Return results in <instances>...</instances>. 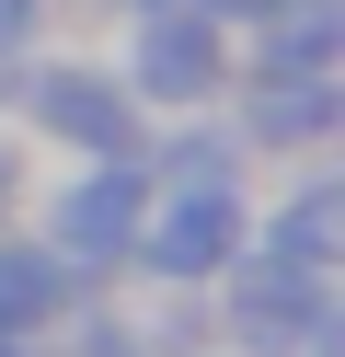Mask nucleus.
<instances>
[{
    "label": "nucleus",
    "mask_w": 345,
    "mask_h": 357,
    "mask_svg": "<svg viewBox=\"0 0 345 357\" xmlns=\"http://www.w3.org/2000/svg\"><path fill=\"white\" fill-rule=\"evenodd\" d=\"M35 24H46V0H0V58H12V47H35Z\"/></svg>",
    "instance_id": "9"
},
{
    "label": "nucleus",
    "mask_w": 345,
    "mask_h": 357,
    "mask_svg": "<svg viewBox=\"0 0 345 357\" xmlns=\"http://www.w3.org/2000/svg\"><path fill=\"white\" fill-rule=\"evenodd\" d=\"M0 93L35 116V139L81 150V162H138V93L104 70V58H35V70L0 81Z\"/></svg>",
    "instance_id": "2"
},
{
    "label": "nucleus",
    "mask_w": 345,
    "mask_h": 357,
    "mask_svg": "<svg viewBox=\"0 0 345 357\" xmlns=\"http://www.w3.org/2000/svg\"><path fill=\"white\" fill-rule=\"evenodd\" d=\"M334 116H345L334 70H311V81H253V93L230 104V139H242V150H322Z\"/></svg>",
    "instance_id": "5"
},
{
    "label": "nucleus",
    "mask_w": 345,
    "mask_h": 357,
    "mask_svg": "<svg viewBox=\"0 0 345 357\" xmlns=\"http://www.w3.org/2000/svg\"><path fill=\"white\" fill-rule=\"evenodd\" d=\"M334 208H345V196H334V173H311V185H299L276 219H253V254H265V265H288V277H322V265H334Z\"/></svg>",
    "instance_id": "6"
},
{
    "label": "nucleus",
    "mask_w": 345,
    "mask_h": 357,
    "mask_svg": "<svg viewBox=\"0 0 345 357\" xmlns=\"http://www.w3.org/2000/svg\"><path fill=\"white\" fill-rule=\"evenodd\" d=\"M242 162H253V150L230 139V116L196 104V116H161V173H150V185H242Z\"/></svg>",
    "instance_id": "7"
},
{
    "label": "nucleus",
    "mask_w": 345,
    "mask_h": 357,
    "mask_svg": "<svg viewBox=\"0 0 345 357\" xmlns=\"http://www.w3.org/2000/svg\"><path fill=\"white\" fill-rule=\"evenodd\" d=\"M115 81L138 93V116H196V104H219L230 81V24H207L196 0H150V12H127V58H115Z\"/></svg>",
    "instance_id": "1"
},
{
    "label": "nucleus",
    "mask_w": 345,
    "mask_h": 357,
    "mask_svg": "<svg viewBox=\"0 0 345 357\" xmlns=\"http://www.w3.org/2000/svg\"><path fill=\"white\" fill-rule=\"evenodd\" d=\"M0 81H12V58H0Z\"/></svg>",
    "instance_id": "14"
},
{
    "label": "nucleus",
    "mask_w": 345,
    "mask_h": 357,
    "mask_svg": "<svg viewBox=\"0 0 345 357\" xmlns=\"http://www.w3.org/2000/svg\"><path fill=\"white\" fill-rule=\"evenodd\" d=\"M242 242H253V208H242V185H150V219H138V277H161V288H207V277H230L242 265Z\"/></svg>",
    "instance_id": "3"
},
{
    "label": "nucleus",
    "mask_w": 345,
    "mask_h": 357,
    "mask_svg": "<svg viewBox=\"0 0 345 357\" xmlns=\"http://www.w3.org/2000/svg\"><path fill=\"white\" fill-rule=\"evenodd\" d=\"M58 300H69V265L46 242H0V334H35Z\"/></svg>",
    "instance_id": "8"
},
{
    "label": "nucleus",
    "mask_w": 345,
    "mask_h": 357,
    "mask_svg": "<svg viewBox=\"0 0 345 357\" xmlns=\"http://www.w3.org/2000/svg\"><path fill=\"white\" fill-rule=\"evenodd\" d=\"M0 357H23V346H12V334H0Z\"/></svg>",
    "instance_id": "13"
},
{
    "label": "nucleus",
    "mask_w": 345,
    "mask_h": 357,
    "mask_svg": "<svg viewBox=\"0 0 345 357\" xmlns=\"http://www.w3.org/2000/svg\"><path fill=\"white\" fill-rule=\"evenodd\" d=\"M138 219H150V173L138 162H81L58 173V208H46V254L69 277H115L138 254Z\"/></svg>",
    "instance_id": "4"
},
{
    "label": "nucleus",
    "mask_w": 345,
    "mask_h": 357,
    "mask_svg": "<svg viewBox=\"0 0 345 357\" xmlns=\"http://www.w3.org/2000/svg\"><path fill=\"white\" fill-rule=\"evenodd\" d=\"M196 12H207V24H230V35H242V24H265L276 0H196Z\"/></svg>",
    "instance_id": "11"
},
{
    "label": "nucleus",
    "mask_w": 345,
    "mask_h": 357,
    "mask_svg": "<svg viewBox=\"0 0 345 357\" xmlns=\"http://www.w3.org/2000/svg\"><path fill=\"white\" fill-rule=\"evenodd\" d=\"M12 196H23V150L0 139V219H12Z\"/></svg>",
    "instance_id": "12"
},
{
    "label": "nucleus",
    "mask_w": 345,
    "mask_h": 357,
    "mask_svg": "<svg viewBox=\"0 0 345 357\" xmlns=\"http://www.w3.org/2000/svg\"><path fill=\"white\" fill-rule=\"evenodd\" d=\"M81 357H138V334L127 323H81Z\"/></svg>",
    "instance_id": "10"
}]
</instances>
